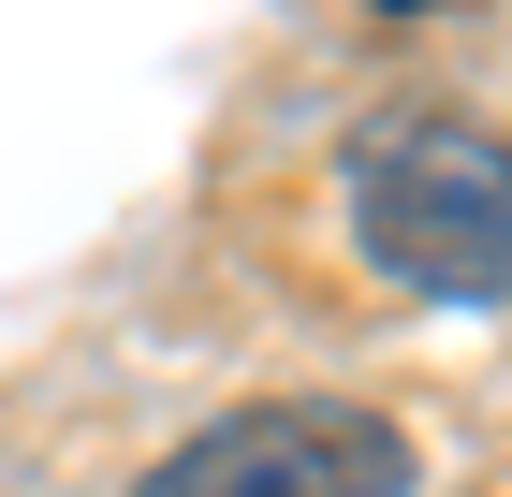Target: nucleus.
<instances>
[{"label":"nucleus","mask_w":512,"mask_h":497,"mask_svg":"<svg viewBox=\"0 0 512 497\" xmlns=\"http://www.w3.org/2000/svg\"><path fill=\"white\" fill-rule=\"evenodd\" d=\"M337 205H352V249L425 307H498L512 293V147L483 117H381L352 161H337Z\"/></svg>","instance_id":"obj_1"},{"label":"nucleus","mask_w":512,"mask_h":497,"mask_svg":"<svg viewBox=\"0 0 512 497\" xmlns=\"http://www.w3.org/2000/svg\"><path fill=\"white\" fill-rule=\"evenodd\" d=\"M132 497H410V439L352 395H264L191 424Z\"/></svg>","instance_id":"obj_2"}]
</instances>
